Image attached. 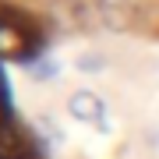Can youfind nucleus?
Listing matches in <instances>:
<instances>
[{"label":"nucleus","instance_id":"1","mask_svg":"<svg viewBox=\"0 0 159 159\" xmlns=\"http://www.w3.org/2000/svg\"><path fill=\"white\" fill-rule=\"evenodd\" d=\"M67 113L81 124H102L106 120V102L99 99V92H89V89H74L67 96Z\"/></svg>","mask_w":159,"mask_h":159},{"label":"nucleus","instance_id":"2","mask_svg":"<svg viewBox=\"0 0 159 159\" xmlns=\"http://www.w3.org/2000/svg\"><path fill=\"white\" fill-rule=\"evenodd\" d=\"M57 74H60V64L53 60V57H39V60L29 64V78L32 81H53Z\"/></svg>","mask_w":159,"mask_h":159},{"label":"nucleus","instance_id":"3","mask_svg":"<svg viewBox=\"0 0 159 159\" xmlns=\"http://www.w3.org/2000/svg\"><path fill=\"white\" fill-rule=\"evenodd\" d=\"M74 67H78L81 74H99L102 67H106V57L96 53V50H89V53H81V57L74 60Z\"/></svg>","mask_w":159,"mask_h":159}]
</instances>
